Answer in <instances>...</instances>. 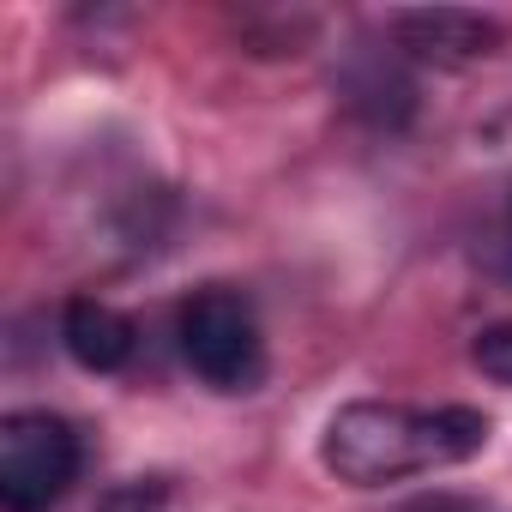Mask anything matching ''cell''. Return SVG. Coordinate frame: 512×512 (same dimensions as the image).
Wrapping results in <instances>:
<instances>
[{"label":"cell","mask_w":512,"mask_h":512,"mask_svg":"<svg viewBox=\"0 0 512 512\" xmlns=\"http://www.w3.org/2000/svg\"><path fill=\"white\" fill-rule=\"evenodd\" d=\"M488 446V416L470 404H440V410H410L386 398H356L332 410L320 434V464L350 482V488H380L398 476L422 470H452Z\"/></svg>","instance_id":"obj_1"},{"label":"cell","mask_w":512,"mask_h":512,"mask_svg":"<svg viewBox=\"0 0 512 512\" xmlns=\"http://www.w3.org/2000/svg\"><path fill=\"white\" fill-rule=\"evenodd\" d=\"M181 356L187 368L217 386V392H253L266 380V338H260V314L253 302L229 284L193 290L181 308Z\"/></svg>","instance_id":"obj_2"},{"label":"cell","mask_w":512,"mask_h":512,"mask_svg":"<svg viewBox=\"0 0 512 512\" xmlns=\"http://www.w3.org/2000/svg\"><path fill=\"white\" fill-rule=\"evenodd\" d=\"M79 476V434L49 410H13L0 422V500L7 512H49Z\"/></svg>","instance_id":"obj_3"},{"label":"cell","mask_w":512,"mask_h":512,"mask_svg":"<svg viewBox=\"0 0 512 512\" xmlns=\"http://www.w3.org/2000/svg\"><path fill=\"white\" fill-rule=\"evenodd\" d=\"M392 31H398V43H404L416 61H434V67H470V61H488V55L506 43L500 19H482V13H464V7L398 13Z\"/></svg>","instance_id":"obj_4"},{"label":"cell","mask_w":512,"mask_h":512,"mask_svg":"<svg viewBox=\"0 0 512 512\" xmlns=\"http://www.w3.org/2000/svg\"><path fill=\"white\" fill-rule=\"evenodd\" d=\"M61 344H67V356H73L79 368H91V374H121V368L133 362V350H139V326H133L121 308L97 302V296H73L67 314H61Z\"/></svg>","instance_id":"obj_5"},{"label":"cell","mask_w":512,"mask_h":512,"mask_svg":"<svg viewBox=\"0 0 512 512\" xmlns=\"http://www.w3.org/2000/svg\"><path fill=\"white\" fill-rule=\"evenodd\" d=\"M470 362H476L494 386H512V320L482 326V332H476V344H470Z\"/></svg>","instance_id":"obj_6"},{"label":"cell","mask_w":512,"mask_h":512,"mask_svg":"<svg viewBox=\"0 0 512 512\" xmlns=\"http://www.w3.org/2000/svg\"><path fill=\"white\" fill-rule=\"evenodd\" d=\"M169 506V488L157 476H139V482H121L97 500V512H163Z\"/></svg>","instance_id":"obj_7"},{"label":"cell","mask_w":512,"mask_h":512,"mask_svg":"<svg viewBox=\"0 0 512 512\" xmlns=\"http://www.w3.org/2000/svg\"><path fill=\"white\" fill-rule=\"evenodd\" d=\"M404 512H482V506L464 500V494H422V500H410Z\"/></svg>","instance_id":"obj_8"},{"label":"cell","mask_w":512,"mask_h":512,"mask_svg":"<svg viewBox=\"0 0 512 512\" xmlns=\"http://www.w3.org/2000/svg\"><path fill=\"white\" fill-rule=\"evenodd\" d=\"M506 253H512V235H506Z\"/></svg>","instance_id":"obj_9"}]
</instances>
